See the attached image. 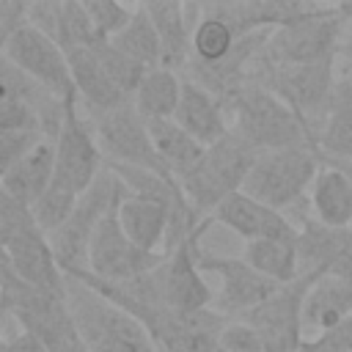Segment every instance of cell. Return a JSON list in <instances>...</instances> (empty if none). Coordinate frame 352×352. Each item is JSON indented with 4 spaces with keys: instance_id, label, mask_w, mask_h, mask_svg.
<instances>
[{
    "instance_id": "ac0fdd59",
    "label": "cell",
    "mask_w": 352,
    "mask_h": 352,
    "mask_svg": "<svg viewBox=\"0 0 352 352\" xmlns=\"http://www.w3.org/2000/svg\"><path fill=\"white\" fill-rule=\"evenodd\" d=\"M173 121L206 148L231 132L226 104L214 94H209L206 88H201L184 77H182V99H179Z\"/></svg>"
},
{
    "instance_id": "9a60e30c",
    "label": "cell",
    "mask_w": 352,
    "mask_h": 352,
    "mask_svg": "<svg viewBox=\"0 0 352 352\" xmlns=\"http://www.w3.org/2000/svg\"><path fill=\"white\" fill-rule=\"evenodd\" d=\"M0 248H3V258L14 267V272L22 280L55 294H69V280L52 253L50 236L38 226H30L14 236L0 239Z\"/></svg>"
},
{
    "instance_id": "9c48e42d",
    "label": "cell",
    "mask_w": 352,
    "mask_h": 352,
    "mask_svg": "<svg viewBox=\"0 0 352 352\" xmlns=\"http://www.w3.org/2000/svg\"><path fill=\"white\" fill-rule=\"evenodd\" d=\"M121 201H116L113 209L102 217V223H99V228L91 239V250H88V270L85 272H91L94 278L107 280V283L135 280V278L157 270L165 261V253H148V250L138 248L124 234L121 220H118Z\"/></svg>"
},
{
    "instance_id": "8d00e7d4",
    "label": "cell",
    "mask_w": 352,
    "mask_h": 352,
    "mask_svg": "<svg viewBox=\"0 0 352 352\" xmlns=\"http://www.w3.org/2000/svg\"><path fill=\"white\" fill-rule=\"evenodd\" d=\"M28 25H30V3L0 0V47Z\"/></svg>"
},
{
    "instance_id": "7a4b0ae2",
    "label": "cell",
    "mask_w": 352,
    "mask_h": 352,
    "mask_svg": "<svg viewBox=\"0 0 352 352\" xmlns=\"http://www.w3.org/2000/svg\"><path fill=\"white\" fill-rule=\"evenodd\" d=\"M69 280V311L88 352H160L148 330L85 283Z\"/></svg>"
},
{
    "instance_id": "603a6c76",
    "label": "cell",
    "mask_w": 352,
    "mask_h": 352,
    "mask_svg": "<svg viewBox=\"0 0 352 352\" xmlns=\"http://www.w3.org/2000/svg\"><path fill=\"white\" fill-rule=\"evenodd\" d=\"M316 151L327 162H352V88L341 77L327 118L316 135Z\"/></svg>"
},
{
    "instance_id": "4dcf8cb0",
    "label": "cell",
    "mask_w": 352,
    "mask_h": 352,
    "mask_svg": "<svg viewBox=\"0 0 352 352\" xmlns=\"http://www.w3.org/2000/svg\"><path fill=\"white\" fill-rule=\"evenodd\" d=\"M77 201H80V195H72V192H66V190H60V187L52 184V187L38 198V204L33 206V217H36L38 228H41L47 236H50L52 231H58V228L72 217Z\"/></svg>"
},
{
    "instance_id": "f1b7e54d",
    "label": "cell",
    "mask_w": 352,
    "mask_h": 352,
    "mask_svg": "<svg viewBox=\"0 0 352 352\" xmlns=\"http://www.w3.org/2000/svg\"><path fill=\"white\" fill-rule=\"evenodd\" d=\"M94 50H96V55H99L107 77L116 82V88L126 99H135V94H138V88H140V82H143V77H146L148 69L143 63H138L135 58H129L126 52H121L118 47H113L110 41H102Z\"/></svg>"
},
{
    "instance_id": "8fae6325",
    "label": "cell",
    "mask_w": 352,
    "mask_h": 352,
    "mask_svg": "<svg viewBox=\"0 0 352 352\" xmlns=\"http://www.w3.org/2000/svg\"><path fill=\"white\" fill-rule=\"evenodd\" d=\"M198 267L204 275H217L220 278V292L214 294V311H220L226 319H245L253 308L267 302L280 283L270 280L261 275L256 267H250L245 258L236 256H217L201 250Z\"/></svg>"
},
{
    "instance_id": "ab89813d",
    "label": "cell",
    "mask_w": 352,
    "mask_h": 352,
    "mask_svg": "<svg viewBox=\"0 0 352 352\" xmlns=\"http://www.w3.org/2000/svg\"><path fill=\"white\" fill-rule=\"evenodd\" d=\"M336 165H341V168L349 173V179H352V162H336Z\"/></svg>"
},
{
    "instance_id": "d6986e66",
    "label": "cell",
    "mask_w": 352,
    "mask_h": 352,
    "mask_svg": "<svg viewBox=\"0 0 352 352\" xmlns=\"http://www.w3.org/2000/svg\"><path fill=\"white\" fill-rule=\"evenodd\" d=\"M352 316V280L322 275L311 283L302 302V333L316 338Z\"/></svg>"
},
{
    "instance_id": "8992f818",
    "label": "cell",
    "mask_w": 352,
    "mask_h": 352,
    "mask_svg": "<svg viewBox=\"0 0 352 352\" xmlns=\"http://www.w3.org/2000/svg\"><path fill=\"white\" fill-rule=\"evenodd\" d=\"M126 184L121 182V176L116 170H110L104 165V170L99 173V179L80 195L72 217L50 234V245L52 253L63 270V275L69 272H82L88 270V250H91V239L102 223V217L113 209L116 201H121L126 195Z\"/></svg>"
},
{
    "instance_id": "1f68e13d",
    "label": "cell",
    "mask_w": 352,
    "mask_h": 352,
    "mask_svg": "<svg viewBox=\"0 0 352 352\" xmlns=\"http://www.w3.org/2000/svg\"><path fill=\"white\" fill-rule=\"evenodd\" d=\"M0 132H41V118L38 113L11 96H0Z\"/></svg>"
},
{
    "instance_id": "7c38bea8",
    "label": "cell",
    "mask_w": 352,
    "mask_h": 352,
    "mask_svg": "<svg viewBox=\"0 0 352 352\" xmlns=\"http://www.w3.org/2000/svg\"><path fill=\"white\" fill-rule=\"evenodd\" d=\"M214 226V217H204L201 226L192 231V236H187L176 250H170L165 256V261L160 264V278H162V292H165V302L170 311H204L214 305V292L209 289L201 267H198V256H201V236Z\"/></svg>"
},
{
    "instance_id": "7402d4cb",
    "label": "cell",
    "mask_w": 352,
    "mask_h": 352,
    "mask_svg": "<svg viewBox=\"0 0 352 352\" xmlns=\"http://www.w3.org/2000/svg\"><path fill=\"white\" fill-rule=\"evenodd\" d=\"M52 182H55V140H44L25 160H19L11 170L0 176V190L33 209L38 198L52 187Z\"/></svg>"
},
{
    "instance_id": "e0dca14e",
    "label": "cell",
    "mask_w": 352,
    "mask_h": 352,
    "mask_svg": "<svg viewBox=\"0 0 352 352\" xmlns=\"http://www.w3.org/2000/svg\"><path fill=\"white\" fill-rule=\"evenodd\" d=\"M214 223L231 228L245 242L258 239H300V228L278 209L258 204L245 192H234L214 209Z\"/></svg>"
},
{
    "instance_id": "836d02e7",
    "label": "cell",
    "mask_w": 352,
    "mask_h": 352,
    "mask_svg": "<svg viewBox=\"0 0 352 352\" xmlns=\"http://www.w3.org/2000/svg\"><path fill=\"white\" fill-rule=\"evenodd\" d=\"M220 352H264L258 330L245 319H228L220 333Z\"/></svg>"
},
{
    "instance_id": "4fadbf2b",
    "label": "cell",
    "mask_w": 352,
    "mask_h": 352,
    "mask_svg": "<svg viewBox=\"0 0 352 352\" xmlns=\"http://www.w3.org/2000/svg\"><path fill=\"white\" fill-rule=\"evenodd\" d=\"M314 278L302 275L294 283L280 286L267 302L253 308L245 322H250L264 344V352H300L305 333H302V302L311 289Z\"/></svg>"
},
{
    "instance_id": "484cf974",
    "label": "cell",
    "mask_w": 352,
    "mask_h": 352,
    "mask_svg": "<svg viewBox=\"0 0 352 352\" xmlns=\"http://www.w3.org/2000/svg\"><path fill=\"white\" fill-rule=\"evenodd\" d=\"M300 239H258L245 245V261L256 267L270 280L286 286L300 278V256H297Z\"/></svg>"
},
{
    "instance_id": "f546056e",
    "label": "cell",
    "mask_w": 352,
    "mask_h": 352,
    "mask_svg": "<svg viewBox=\"0 0 352 352\" xmlns=\"http://www.w3.org/2000/svg\"><path fill=\"white\" fill-rule=\"evenodd\" d=\"M96 33L104 38V41H113L135 16L138 6H126V3H118V0H82Z\"/></svg>"
},
{
    "instance_id": "cb8c5ba5",
    "label": "cell",
    "mask_w": 352,
    "mask_h": 352,
    "mask_svg": "<svg viewBox=\"0 0 352 352\" xmlns=\"http://www.w3.org/2000/svg\"><path fill=\"white\" fill-rule=\"evenodd\" d=\"M148 135L154 140V148L160 154V160L165 162V168L182 179L187 170H192L198 165V160L204 157L206 146H201L192 135H187L173 118H160V121H148Z\"/></svg>"
},
{
    "instance_id": "d4e9b609",
    "label": "cell",
    "mask_w": 352,
    "mask_h": 352,
    "mask_svg": "<svg viewBox=\"0 0 352 352\" xmlns=\"http://www.w3.org/2000/svg\"><path fill=\"white\" fill-rule=\"evenodd\" d=\"M179 99H182V74L160 66L146 72L132 104L146 121H160L176 116Z\"/></svg>"
},
{
    "instance_id": "f35d334b",
    "label": "cell",
    "mask_w": 352,
    "mask_h": 352,
    "mask_svg": "<svg viewBox=\"0 0 352 352\" xmlns=\"http://www.w3.org/2000/svg\"><path fill=\"white\" fill-rule=\"evenodd\" d=\"M0 352H50V346L38 336H33L28 330H19V333L3 338Z\"/></svg>"
},
{
    "instance_id": "3957f363",
    "label": "cell",
    "mask_w": 352,
    "mask_h": 352,
    "mask_svg": "<svg viewBox=\"0 0 352 352\" xmlns=\"http://www.w3.org/2000/svg\"><path fill=\"white\" fill-rule=\"evenodd\" d=\"M258 148H253L239 132H228L223 140L209 146L198 165L187 170L179 184L190 201V206L198 212V217H212L214 209L231 198L234 192H242L245 179L258 160Z\"/></svg>"
},
{
    "instance_id": "44dd1931",
    "label": "cell",
    "mask_w": 352,
    "mask_h": 352,
    "mask_svg": "<svg viewBox=\"0 0 352 352\" xmlns=\"http://www.w3.org/2000/svg\"><path fill=\"white\" fill-rule=\"evenodd\" d=\"M69 66H72V77L80 94V104L82 110H88V116H99V113H110L132 99H126L116 82L107 77L96 50H72L69 52Z\"/></svg>"
},
{
    "instance_id": "5b68a950",
    "label": "cell",
    "mask_w": 352,
    "mask_h": 352,
    "mask_svg": "<svg viewBox=\"0 0 352 352\" xmlns=\"http://www.w3.org/2000/svg\"><path fill=\"white\" fill-rule=\"evenodd\" d=\"M319 165H322V157L311 146L261 151L245 179L242 192L270 209L289 214V209L308 201Z\"/></svg>"
},
{
    "instance_id": "4316f807",
    "label": "cell",
    "mask_w": 352,
    "mask_h": 352,
    "mask_svg": "<svg viewBox=\"0 0 352 352\" xmlns=\"http://www.w3.org/2000/svg\"><path fill=\"white\" fill-rule=\"evenodd\" d=\"M110 44L118 47L121 52H126L129 58H135L138 63H143L146 69H160L162 66V41H160L157 28H154L143 3L138 6L132 22Z\"/></svg>"
},
{
    "instance_id": "d6a6232c",
    "label": "cell",
    "mask_w": 352,
    "mask_h": 352,
    "mask_svg": "<svg viewBox=\"0 0 352 352\" xmlns=\"http://www.w3.org/2000/svg\"><path fill=\"white\" fill-rule=\"evenodd\" d=\"M47 138L41 132H0V176L25 160Z\"/></svg>"
},
{
    "instance_id": "52a82bcc",
    "label": "cell",
    "mask_w": 352,
    "mask_h": 352,
    "mask_svg": "<svg viewBox=\"0 0 352 352\" xmlns=\"http://www.w3.org/2000/svg\"><path fill=\"white\" fill-rule=\"evenodd\" d=\"M88 118L94 124L99 148L104 154V165H129V168H143V170H154L162 176H173L154 148V140L148 135V121L135 110L132 102L110 113H99Z\"/></svg>"
},
{
    "instance_id": "5bb4252c",
    "label": "cell",
    "mask_w": 352,
    "mask_h": 352,
    "mask_svg": "<svg viewBox=\"0 0 352 352\" xmlns=\"http://www.w3.org/2000/svg\"><path fill=\"white\" fill-rule=\"evenodd\" d=\"M294 226L300 228V278L308 275L316 280L322 275H336L352 280V228H330L314 214L297 217Z\"/></svg>"
},
{
    "instance_id": "ffe728a7",
    "label": "cell",
    "mask_w": 352,
    "mask_h": 352,
    "mask_svg": "<svg viewBox=\"0 0 352 352\" xmlns=\"http://www.w3.org/2000/svg\"><path fill=\"white\" fill-rule=\"evenodd\" d=\"M308 204L319 223H324L330 228H352V179H349V173L341 165L322 160L319 173L308 192Z\"/></svg>"
},
{
    "instance_id": "6da1fadb",
    "label": "cell",
    "mask_w": 352,
    "mask_h": 352,
    "mask_svg": "<svg viewBox=\"0 0 352 352\" xmlns=\"http://www.w3.org/2000/svg\"><path fill=\"white\" fill-rule=\"evenodd\" d=\"M226 110L231 116V129L239 132L258 151H278L297 146L316 148L305 121L275 91L264 85H245L226 104Z\"/></svg>"
},
{
    "instance_id": "277c9868",
    "label": "cell",
    "mask_w": 352,
    "mask_h": 352,
    "mask_svg": "<svg viewBox=\"0 0 352 352\" xmlns=\"http://www.w3.org/2000/svg\"><path fill=\"white\" fill-rule=\"evenodd\" d=\"M346 30V3H322L316 11L275 28L264 47V60L272 69L314 66L338 60L341 38Z\"/></svg>"
},
{
    "instance_id": "30bf717a",
    "label": "cell",
    "mask_w": 352,
    "mask_h": 352,
    "mask_svg": "<svg viewBox=\"0 0 352 352\" xmlns=\"http://www.w3.org/2000/svg\"><path fill=\"white\" fill-rule=\"evenodd\" d=\"M0 58L11 60L16 69H22L28 77H33L38 85H44L50 94H55L66 104L80 102L77 85L72 77V66H69V55L52 38H47L41 30H36L33 25H28L16 36H11L0 47Z\"/></svg>"
},
{
    "instance_id": "2e32d148",
    "label": "cell",
    "mask_w": 352,
    "mask_h": 352,
    "mask_svg": "<svg viewBox=\"0 0 352 352\" xmlns=\"http://www.w3.org/2000/svg\"><path fill=\"white\" fill-rule=\"evenodd\" d=\"M143 6L162 41V66L176 74H184L192 58V33L204 19V3L151 0Z\"/></svg>"
},
{
    "instance_id": "ba28073f",
    "label": "cell",
    "mask_w": 352,
    "mask_h": 352,
    "mask_svg": "<svg viewBox=\"0 0 352 352\" xmlns=\"http://www.w3.org/2000/svg\"><path fill=\"white\" fill-rule=\"evenodd\" d=\"M104 170V154L99 148L91 118L80 102L69 104L63 129L55 140V187L82 195Z\"/></svg>"
},
{
    "instance_id": "83f0119b",
    "label": "cell",
    "mask_w": 352,
    "mask_h": 352,
    "mask_svg": "<svg viewBox=\"0 0 352 352\" xmlns=\"http://www.w3.org/2000/svg\"><path fill=\"white\" fill-rule=\"evenodd\" d=\"M236 41H239V36L223 19L204 11V19L192 33V58H190V63L192 60L195 63H217L234 50Z\"/></svg>"
},
{
    "instance_id": "74e56055",
    "label": "cell",
    "mask_w": 352,
    "mask_h": 352,
    "mask_svg": "<svg viewBox=\"0 0 352 352\" xmlns=\"http://www.w3.org/2000/svg\"><path fill=\"white\" fill-rule=\"evenodd\" d=\"M338 77L352 88V3H346V30L338 50Z\"/></svg>"
},
{
    "instance_id": "e575fe53",
    "label": "cell",
    "mask_w": 352,
    "mask_h": 352,
    "mask_svg": "<svg viewBox=\"0 0 352 352\" xmlns=\"http://www.w3.org/2000/svg\"><path fill=\"white\" fill-rule=\"evenodd\" d=\"M300 352H352V316L316 338H305Z\"/></svg>"
},
{
    "instance_id": "d590c367",
    "label": "cell",
    "mask_w": 352,
    "mask_h": 352,
    "mask_svg": "<svg viewBox=\"0 0 352 352\" xmlns=\"http://www.w3.org/2000/svg\"><path fill=\"white\" fill-rule=\"evenodd\" d=\"M60 11H63V0H36V3H30V25L36 30H41L47 38H52L55 44L60 38Z\"/></svg>"
}]
</instances>
